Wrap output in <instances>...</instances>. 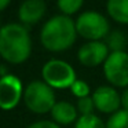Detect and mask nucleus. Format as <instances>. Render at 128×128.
<instances>
[{"mask_svg": "<svg viewBox=\"0 0 128 128\" xmlns=\"http://www.w3.org/2000/svg\"><path fill=\"white\" fill-rule=\"evenodd\" d=\"M77 109L66 100H59L55 103V106L51 110L52 120L59 125H68L73 121H77Z\"/></svg>", "mask_w": 128, "mask_h": 128, "instance_id": "9b49d317", "label": "nucleus"}, {"mask_svg": "<svg viewBox=\"0 0 128 128\" xmlns=\"http://www.w3.org/2000/svg\"><path fill=\"white\" fill-rule=\"evenodd\" d=\"M121 108L124 109V110H128V87L121 94Z\"/></svg>", "mask_w": 128, "mask_h": 128, "instance_id": "aec40b11", "label": "nucleus"}, {"mask_svg": "<svg viewBox=\"0 0 128 128\" xmlns=\"http://www.w3.org/2000/svg\"><path fill=\"white\" fill-rule=\"evenodd\" d=\"M46 2L44 0H24L18 8V18L22 25H34L46 14Z\"/></svg>", "mask_w": 128, "mask_h": 128, "instance_id": "9d476101", "label": "nucleus"}, {"mask_svg": "<svg viewBox=\"0 0 128 128\" xmlns=\"http://www.w3.org/2000/svg\"><path fill=\"white\" fill-rule=\"evenodd\" d=\"M74 128H106V124H103L102 120L92 113L78 117Z\"/></svg>", "mask_w": 128, "mask_h": 128, "instance_id": "4468645a", "label": "nucleus"}, {"mask_svg": "<svg viewBox=\"0 0 128 128\" xmlns=\"http://www.w3.org/2000/svg\"><path fill=\"white\" fill-rule=\"evenodd\" d=\"M77 34L88 42H98L109 34V21L98 11H84L76 21Z\"/></svg>", "mask_w": 128, "mask_h": 128, "instance_id": "20e7f679", "label": "nucleus"}, {"mask_svg": "<svg viewBox=\"0 0 128 128\" xmlns=\"http://www.w3.org/2000/svg\"><path fill=\"white\" fill-rule=\"evenodd\" d=\"M0 29H2V22H0Z\"/></svg>", "mask_w": 128, "mask_h": 128, "instance_id": "4be33fe9", "label": "nucleus"}, {"mask_svg": "<svg viewBox=\"0 0 128 128\" xmlns=\"http://www.w3.org/2000/svg\"><path fill=\"white\" fill-rule=\"evenodd\" d=\"M24 100L29 110L37 114L51 112L56 103L54 88L40 80H34L26 86L24 91Z\"/></svg>", "mask_w": 128, "mask_h": 128, "instance_id": "7ed1b4c3", "label": "nucleus"}, {"mask_svg": "<svg viewBox=\"0 0 128 128\" xmlns=\"http://www.w3.org/2000/svg\"><path fill=\"white\" fill-rule=\"evenodd\" d=\"M28 128H59V124L55 121H48V120H40L33 124H30Z\"/></svg>", "mask_w": 128, "mask_h": 128, "instance_id": "6ab92c4d", "label": "nucleus"}, {"mask_svg": "<svg viewBox=\"0 0 128 128\" xmlns=\"http://www.w3.org/2000/svg\"><path fill=\"white\" fill-rule=\"evenodd\" d=\"M109 48L106 43L100 42H87L83 44L77 51L78 62L84 66L95 68L100 64H105V61L109 56Z\"/></svg>", "mask_w": 128, "mask_h": 128, "instance_id": "6e6552de", "label": "nucleus"}, {"mask_svg": "<svg viewBox=\"0 0 128 128\" xmlns=\"http://www.w3.org/2000/svg\"><path fill=\"white\" fill-rule=\"evenodd\" d=\"M24 87L21 80L14 74H6L0 77V109L12 110L17 108L24 96Z\"/></svg>", "mask_w": 128, "mask_h": 128, "instance_id": "0eeeda50", "label": "nucleus"}, {"mask_svg": "<svg viewBox=\"0 0 128 128\" xmlns=\"http://www.w3.org/2000/svg\"><path fill=\"white\" fill-rule=\"evenodd\" d=\"M83 3H84V0H56L58 8L62 11V14L68 15V17L76 14L81 8Z\"/></svg>", "mask_w": 128, "mask_h": 128, "instance_id": "dca6fc26", "label": "nucleus"}, {"mask_svg": "<svg viewBox=\"0 0 128 128\" xmlns=\"http://www.w3.org/2000/svg\"><path fill=\"white\" fill-rule=\"evenodd\" d=\"M92 100H94L95 109L106 114L116 113L121 106V95H118L114 87L110 86L98 87L92 94Z\"/></svg>", "mask_w": 128, "mask_h": 128, "instance_id": "1a4fd4ad", "label": "nucleus"}, {"mask_svg": "<svg viewBox=\"0 0 128 128\" xmlns=\"http://www.w3.org/2000/svg\"><path fill=\"white\" fill-rule=\"evenodd\" d=\"M106 80L116 87H128V52H110L103 64Z\"/></svg>", "mask_w": 128, "mask_h": 128, "instance_id": "423d86ee", "label": "nucleus"}, {"mask_svg": "<svg viewBox=\"0 0 128 128\" xmlns=\"http://www.w3.org/2000/svg\"><path fill=\"white\" fill-rule=\"evenodd\" d=\"M106 10L112 20L128 25V0H108Z\"/></svg>", "mask_w": 128, "mask_h": 128, "instance_id": "f8f14e48", "label": "nucleus"}, {"mask_svg": "<svg viewBox=\"0 0 128 128\" xmlns=\"http://www.w3.org/2000/svg\"><path fill=\"white\" fill-rule=\"evenodd\" d=\"M10 3H11V0H0V11H4L10 6Z\"/></svg>", "mask_w": 128, "mask_h": 128, "instance_id": "412c9836", "label": "nucleus"}, {"mask_svg": "<svg viewBox=\"0 0 128 128\" xmlns=\"http://www.w3.org/2000/svg\"><path fill=\"white\" fill-rule=\"evenodd\" d=\"M32 39L25 25L7 24L0 29V56L14 65L24 64L30 56Z\"/></svg>", "mask_w": 128, "mask_h": 128, "instance_id": "f257e3e1", "label": "nucleus"}, {"mask_svg": "<svg viewBox=\"0 0 128 128\" xmlns=\"http://www.w3.org/2000/svg\"><path fill=\"white\" fill-rule=\"evenodd\" d=\"M42 76L44 83L56 90L70 88L77 80L73 66L62 59H51L46 62L42 68Z\"/></svg>", "mask_w": 128, "mask_h": 128, "instance_id": "39448f33", "label": "nucleus"}, {"mask_svg": "<svg viewBox=\"0 0 128 128\" xmlns=\"http://www.w3.org/2000/svg\"><path fill=\"white\" fill-rule=\"evenodd\" d=\"M106 128H128V110H121L113 113L106 122Z\"/></svg>", "mask_w": 128, "mask_h": 128, "instance_id": "2eb2a0df", "label": "nucleus"}, {"mask_svg": "<svg viewBox=\"0 0 128 128\" xmlns=\"http://www.w3.org/2000/svg\"><path fill=\"white\" fill-rule=\"evenodd\" d=\"M77 30L76 22L68 15H55L50 18L40 32V42L51 52H62L74 44Z\"/></svg>", "mask_w": 128, "mask_h": 128, "instance_id": "f03ea898", "label": "nucleus"}, {"mask_svg": "<svg viewBox=\"0 0 128 128\" xmlns=\"http://www.w3.org/2000/svg\"><path fill=\"white\" fill-rule=\"evenodd\" d=\"M70 91H72L73 95L77 96L78 99H80V98H86L90 95V86L84 80H76L74 83H73V86L70 87Z\"/></svg>", "mask_w": 128, "mask_h": 128, "instance_id": "a211bd4d", "label": "nucleus"}, {"mask_svg": "<svg viewBox=\"0 0 128 128\" xmlns=\"http://www.w3.org/2000/svg\"><path fill=\"white\" fill-rule=\"evenodd\" d=\"M95 109L94 100L91 96H86V98H80L77 100V112L81 116H87V114H92Z\"/></svg>", "mask_w": 128, "mask_h": 128, "instance_id": "f3484780", "label": "nucleus"}, {"mask_svg": "<svg viewBox=\"0 0 128 128\" xmlns=\"http://www.w3.org/2000/svg\"><path fill=\"white\" fill-rule=\"evenodd\" d=\"M106 46H108L110 52H117V51H124L127 46V37L122 32L114 30L106 36Z\"/></svg>", "mask_w": 128, "mask_h": 128, "instance_id": "ddd939ff", "label": "nucleus"}]
</instances>
